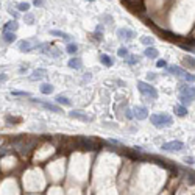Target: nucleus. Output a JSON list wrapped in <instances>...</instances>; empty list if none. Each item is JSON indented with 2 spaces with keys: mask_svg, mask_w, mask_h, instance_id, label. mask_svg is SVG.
I'll return each mask as SVG.
<instances>
[{
  "mask_svg": "<svg viewBox=\"0 0 195 195\" xmlns=\"http://www.w3.org/2000/svg\"><path fill=\"white\" fill-rule=\"evenodd\" d=\"M55 100H56V103H59V105H62V106H72V102L64 95H56Z\"/></svg>",
  "mask_w": 195,
  "mask_h": 195,
  "instance_id": "obj_18",
  "label": "nucleus"
},
{
  "mask_svg": "<svg viewBox=\"0 0 195 195\" xmlns=\"http://www.w3.org/2000/svg\"><path fill=\"white\" fill-rule=\"evenodd\" d=\"M187 178L191 179V183H194V184H195V173H192V172H187Z\"/></svg>",
  "mask_w": 195,
  "mask_h": 195,
  "instance_id": "obj_35",
  "label": "nucleus"
},
{
  "mask_svg": "<svg viewBox=\"0 0 195 195\" xmlns=\"http://www.w3.org/2000/svg\"><path fill=\"white\" fill-rule=\"evenodd\" d=\"M34 6H44V0H33Z\"/></svg>",
  "mask_w": 195,
  "mask_h": 195,
  "instance_id": "obj_36",
  "label": "nucleus"
},
{
  "mask_svg": "<svg viewBox=\"0 0 195 195\" xmlns=\"http://www.w3.org/2000/svg\"><path fill=\"white\" fill-rule=\"evenodd\" d=\"M66 52H67V53H70V55H75L76 52H78V45H76V44H67Z\"/></svg>",
  "mask_w": 195,
  "mask_h": 195,
  "instance_id": "obj_25",
  "label": "nucleus"
},
{
  "mask_svg": "<svg viewBox=\"0 0 195 195\" xmlns=\"http://www.w3.org/2000/svg\"><path fill=\"white\" fill-rule=\"evenodd\" d=\"M150 122L155 125L156 128H161V127H169V125H172L173 119H172V116H169V114L159 113V114H151L150 116Z\"/></svg>",
  "mask_w": 195,
  "mask_h": 195,
  "instance_id": "obj_3",
  "label": "nucleus"
},
{
  "mask_svg": "<svg viewBox=\"0 0 195 195\" xmlns=\"http://www.w3.org/2000/svg\"><path fill=\"white\" fill-rule=\"evenodd\" d=\"M179 90H181V95L186 97V99H189V100L195 99V89L194 87H189L187 85H179Z\"/></svg>",
  "mask_w": 195,
  "mask_h": 195,
  "instance_id": "obj_8",
  "label": "nucleus"
},
{
  "mask_svg": "<svg viewBox=\"0 0 195 195\" xmlns=\"http://www.w3.org/2000/svg\"><path fill=\"white\" fill-rule=\"evenodd\" d=\"M8 123H19V122H22V119L20 117H11V116H6V119H5Z\"/></svg>",
  "mask_w": 195,
  "mask_h": 195,
  "instance_id": "obj_30",
  "label": "nucleus"
},
{
  "mask_svg": "<svg viewBox=\"0 0 195 195\" xmlns=\"http://www.w3.org/2000/svg\"><path fill=\"white\" fill-rule=\"evenodd\" d=\"M87 2H94V0H87Z\"/></svg>",
  "mask_w": 195,
  "mask_h": 195,
  "instance_id": "obj_42",
  "label": "nucleus"
},
{
  "mask_svg": "<svg viewBox=\"0 0 195 195\" xmlns=\"http://www.w3.org/2000/svg\"><path fill=\"white\" fill-rule=\"evenodd\" d=\"M17 10H19V11H25V13H27V11L30 10V3H27V2L19 3V5H17Z\"/></svg>",
  "mask_w": 195,
  "mask_h": 195,
  "instance_id": "obj_28",
  "label": "nucleus"
},
{
  "mask_svg": "<svg viewBox=\"0 0 195 195\" xmlns=\"http://www.w3.org/2000/svg\"><path fill=\"white\" fill-rule=\"evenodd\" d=\"M6 80H8V75H6V73H0V83H5Z\"/></svg>",
  "mask_w": 195,
  "mask_h": 195,
  "instance_id": "obj_37",
  "label": "nucleus"
},
{
  "mask_svg": "<svg viewBox=\"0 0 195 195\" xmlns=\"http://www.w3.org/2000/svg\"><path fill=\"white\" fill-rule=\"evenodd\" d=\"M131 113H133V111H131V109H127V117H128V119H133V114H131Z\"/></svg>",
  "mask_w": 195,
  "mask_h": 195,
  "instance_id": "obj_40",
  "label": "nucleus"
},
{
  "mask_svg": "<svg viewBox=\"0 0 195 195\" xmlns=\"http://www.w3.org/2000/svg\"><path fill=\"white\" fill-rule=\"evenodd\" d=\"M156 66H158V67H167V61H165V59H158Z\"/></svg>",
  "mask_w": 195,
  "mask_h": 195,
  "instance_id": "obj_34",
  "label": "nucleus"
},
{
  "mask_svg": "<svg viewBox=\"0 0 195 195\" xmlns=\"http://www.w3.org/2000/svg\"><path fill=\"white\" fill-rule=\"evenodd\" d=\"M31 47H33V44L30 42V41H20V42L17 44V48L20 52H30Z\"/></svg>",
  "mask_w": 195,
  "mask_h": 195,
  "instance_id": "obj_16",
  "label": "nucleus"
},
{
  "mask_svg": "<svg viewBox=\"0 0 195 195\" xmlns=\"http://www.w3.org/2000/svg\"><path fill=\"white\" fill-rule=\"evenodd\" d=\"M69 116L72 117V119H76V120H81V122H89L90 117L85 113V111H78V109H73L69 113Z\"/></svg>",
  "mask_w": 195,
  "mask_h": 195,
  "instance_id": "obj_7",
  "label": "nucleus"
},
{
  "mask_svg": "<svg viewBox=\"0 0 195 195\" xmlns=\"http://www.w3.org/2000/svg\"><path fill=\"white\" fill-rule=\"evenodd\" d=\"M184 148V144L183 142H179V141H172V142H167L164 144L161 150L164 151H179V150H183Z\"/></svg>",
  "mask_w": 195,
  "mask_h": 195,
  "instance_id": "obj_5",
  "label": "nucleus"
},
{
  "mask_svg": "<svg viewBox=\"0 0 195 195\" xmlns=\"http://www.w3.org/2000/svg\"><path fill=\"white\" fill-rule=\"evenodd\" d=\"M179 100H181V103H183V106L186 105V103H189V102H191L189 99H186V97H183V95H181V97H179Z\"/></svg>",
  "mask_w": 195,
  "mask_h": 195,
  "instance_id": "obj_39",
  "label": "nucleus"
},
{
  "mask_svg": "<svg viewBox=\"0 0 195 195\" xmlns=\"http://www.w3.org/2000/svg\"><path fill=\"white\" fill-rule=\"evenodd\" d=\"M173 111H175V114H176V116H179V117H184V116L187 114V108H186V106H183V105H176Z\"/></svg>",
  "mask_w": 195,
  "mask_h": 195,
  "instance_id": "obj_23",
  "label": "nucleus"
},
{
  "mask_svg": "<svg viewBox=\"0 0 195 195\" xmlns=\"http://www.w3.org/2000/svg\"><path fill=\"white\" fill-rule=\"evenodd\" d=\"M184 162H187V164H194V158H192V156H186V158H184Z\"/></svg>",
  "mask_w": 195,
  "mask_h": 195,
  "instance_id": "obj_38",
  "label": "nucleus"
},
{
  "mask_svg": "<svg viewBox=\"0 0 195 195\" xmlns=\"http://www.w3.org/2000/svg\"><path fill=\"white\" fill-rule=\"evenodd\" d=\"M50 34H52V36H58V38H61L62 41H67V42L72 39V36H70V34H69V33L59 31V30H50Z\"/></svg>",
  "mask_w": 195,
  "mask_h": 195,
  "instance_id": "obj_11",
  "label": "nucleus"
},
{
  "mask_svg": "<svg viewBox=\"0 0 195 195\" xmlns=\"http://www.w3.org/2000/svg\"><path fill=\"white\" fill-rule=\"evenodd\" d=\"M45 53L48 55V56H52V58H59V56H61V52L58 50V48H55V47H50V45L47 47Z\"/></svg>",
  "mask_w": 195,
  "mask_h": 195,
  "instance_id": "obj_20",
  "label": "nucleus"
},
{
  "mask_svg": "<svg viewBox=\"0 0 195 195\" xmlns=\"http://www.w3.org/2000/svg\"><path fill=\"white\" fill-rule=\"evenodd\" d=\"M127 62L130 66L136 64V62H139V56H136V55H133V56H127Z\"/></svg>",
  "mask_w": 195,
  "mask_h": 195,
  "instance_id": "obj_31",
  "label": "nucleus"
},
{
  "mask_svg": "<svg viewBox=\"0 0 195 195\" xmlns=\"http://www.w3.org/2000/svg\"><path fill=\"white\" fill-rule=\"evenodd\" d=\"M33 102H36L38 105H41L42 108L48 109V111H52V113H62V108L58 106V105H53V103H48V102H42V100H39V99H33Z\"/></svg>",
  "mask_w": 195,
  "mask_h": 195,
  "instance_id": "obj_6",
  "label": "nucleus"
},
{
  "mask_svg": "<svg viewBox=\"0 0 195 195\" xmlns=\"http://www.w3.org/2000/svg\"><path fill=\"white\" fill-rule=\"evenodd\" d=\"M44 76H47L45 69H34L31 72V80H41V78H44Z\"/></svg>",
  "mask_w": 195,
  "mask_h": 195,
  "instance_id": "obj_12",
  "label": "nucleus"
},
{
  "mask_svg": "<svg viewBox=\"0 0 195 195\" xmlns=\"http://www.w3.org/2000/svg\"><path fill=\"white\" fill-rule=\"evenodd\" d=\"M76 147L78 148H83V150H99L102 147V142L95 141L92 137H83V136H78L76 137Z\"/></svg>",
  "mask_w": 195,
  "mask_h": 195,
  "instance_id": "obj_2",
  "label": "nucleus"
},
{
  "mask_svg": "<svg viewBox=\"0 0 195 195\" xmlns=\"http://www.w3.org/2000/svg\"><path fill=\"white\" fill-rule=\"evenodd\" d=\"M39 90H41V94H44V95H50L53 92V86L50 83H44V85H41Z\"/></svg>",
  "mask_w": 195,
  "mask_h": 195,
  "instance_id": "obj_17",
  "label": "nucleus"
},
{
  "mask_svg": "<svg viewBox=\"0 0 195 195\" xmlns=\"http://www.w3.org/2000/svg\"><path fill=\"white\" fill-rule=\"evenodd\" d=\"M141 42H142L144 45L150 47V45H153V42H155V39H153V38H150V36H142V38H141Z\"/></svg>",
  "mask_w": 195,
  "mask_h": 195,
  "instance_id": "obj_26",
  "label": "nucleus"
},
{
  "mask_svg": "<svg viewBox=\"0 0 195 195\" xmlns=\"http://www.w3.org/2000/svg\"><path fill=\"white\" fill-rule=\"evenodd\" d=\"M117 55H119L120 58H127L128 56V48L127 47H120L119 52H117Z\"/></svg>",
  "mask_w": 195,
  "mask_h": 195,
  "instance_id": "obj_29",
  "label": "nucleus"
},
{
  "mask_svg": "<svg viewBox=\"0 0 195 195\" xmlns=\"http://www.w3.org/2000/svg\"><path fill=\"white\" fill-rule=\"evenodd\" d=\"M17 28H19V25H17L16 20H10V22L5 24V31H13V33H16Z\"/></svg>",
  "mask_w": 195,
  "mask_h": 195,
  "instance_id": "obj_21",
  "label": "nucleus"
},
{
  "mask_svg": "<svg viewBox=\"0 0 195 195\" xmlns=\"http://www.w3.org/2000/svg\"><path fill=\"white\" fill-rule=\"evenodd\" d=\"M10 13H11V14H13V16H14L16 19L19 17V13H17V11H13V10H10Z\"/></svg>",
  "mask_w": 195,
  "mask_h": 195,
  "instance_id": "obj_41",
  "label": "nucleus"
},
{
  "mask_svg": "<svg viewBox=\"0 0 195 195\" xmlns=\"http://www.w3.org/2000/svg\"><path fill=\"white\" fill-rule=\"evenodd\" d=\"M117 36H119V39H133L136 38V33L133 30H130V28H120V30H117Z\"/></svg>",
  "mask_w": 195,
  "mask_h": 195,
  "instance_id": "obj_10",
  "label": "nucleus"
},
{
  "mask_svg": "<svg viewBox=\"0 0 195 195\" xmlns=\"http://www.w3.org/2000/svg\"><path fill=\"white\" fill-rule=\"evenodd\" d=\"M38 144H39V137H33V136H16L11 141V145L24 156L28 155Z\"/></svg>",
  "mask_w": 195,
  "mask_h": 195,
  "instance_id": "obj_1",
  "label": "nucleus"
},
{
  "mask_svg": "<svg viewBox=\"0 0 195 195\" xmlns=\"http://www.w3.org/2000/svg\"><path fill=\"white\" fill-rule=\"evenodd\" d=\"M183 62H184V66H187L189 69H194V70H195V58H192V56H184V58H183Z\"/></svg>",
  "mask_w": 195,
  "mask_h": 195,
  "instance_id": "obj_24",
  "label": "nucleus"
},
{
  "mask_svg": "<svg viewBox=\"0 0 195 195\" xmlns=\"http://www.w3.org/2000/svg\"><path fill=\"white\" fill-rule=\"evenodd\" d=\"M24 19H25V24H28V25H33V24H34V16L31 14V13H28V11L25 13Z\"/></svg>",
  "mask_w": 195,
  "mask_h": 195,
  "instance_id": "obj_27",
  "label": "nucleus"
},
{
  "mask_svg": "<svg viewBox=\"0 0 195 195\" xmlns=\"http://www.w3.org/2000/svg\"><path fill=\"white\" fill-rule=\"evenodd\" d=\"M133 116L136 117L137 120H145L148 117V111H147V108L145 106H136L134 109H133Z\"/></svg>",
  "mask_w": 195,
  "mask_h": 195,
  "instance_id": "obj_9",
  "label": "nucleus"
},
{
  "mask_svg": "<svg viewBox=\"0 0 195 195\" xmlns=\"http://www.w3.org/2000/svg\"><path fill=\"white\" fill-rule=\"evenodd\" d=\"M184 80H186L187 83H194V81H195V75H189V73L186 72V75H184Z\"/></svg>",
  "mask_w": 195,
  "mask_h": 195,
  "instance_id": "obj_33",
  "label": "nucleus"
},
{
  "mask_svg": "<svg viewBox=\"0 0 195 195\" xmlns=\"http://www.w3.org/2000/svg\"><path fill=\"white\" fill-rule=\"evenodd\" d=\"M100 61H102V62H103V64H105L106 67H111V66L114 64L113 58H111V56H108V55H105V53H103V55H100Z\"/></svg>",
  "mask_w": 195,
  "mask_h": 195,
  "instance_id": "obj_22",
  "label": "nucleus"
},
{
  "mask_svg": "<svg viewBox=\"0 0 195 195\" xmlns=\"http://www.w3.org/2000/svg\"><path fill=\"white\" fill-rule=\"evenodd\" d=\"M2 38H3V41H5L6 44H13L17 36H16V33H13V31H3Z\"/></svg>",
  "mask_w": 195,
  "mask_h": 195,
  "instance_id": "obj_13",
  "label": "nucleus"
},
{
  "mask_svg": "<svg viewBox=\"0 0 195 195\" xmlns=\"http://www.w3.org/2000/svg\"><path fill=\"white\" fill-rule=\"evenodd\" d=\"M13 95H17V97H30L28 92H22V90H13Z\"/></svg>",
  "mask_w": 195,
  "mask_h": 195,
  "instance_id": "obj_32",
  "label": "nucleus"
},
{
  "mask_svg": "<svg viewBox=\"0 0 195 195\" xmlns=\"http://www.w3.org/2000/svg\"><path fill=\"white\" fill-rule=\"evenodd\" d=\"M144 55H145L147 58H150V59H155V58H158V50H156L153 45H150V47H147V48L144 50Z\"/></svg>",
  "mask_w": 195,
  "mask_h": 195,
  "instance_id": "obj_14",
  "label": "nucleus"
},
{
  "mask_svg": "<svg viewBox=\"0 0 195 195\" xmlns=\"http://www.w3.org/2000/svg\"><path fill=\"white\" fill-rule=\"evenodd\" d=\"M0 144H2V137H0Z\"/></svg>",
  "mask_w": 195,
  "mask_h": 195,
  "instance_id": "obj_43",
  "label": "nucleus"
},
{
  "mask_svg": "<svg viewBox=\"0 0 195 195\" xmlns=\"http://www.w3.org/2000/svg\"><path fill=\"white\" fill-rule=\"evenodd\" d=\"M137 89L139 92H141L144 97H147V99H151V100H156L158 99V90L153 87L151 85L145 81H137Z\"/></svg>",
  "mask_w": 195,
  "mask_h": 195,
  "instance_id": "obj_4",
  "label": "nucleus"
},
{
  "mask_svg": "<svg viewBox=\"0 0 195 195\" xmlns=\"http://www.w3.org/2000/svg\"><path fill=\"white\" fill-rule=\"evenodd\" d=\"M67 64H69V67H70V69H76V70L83 67V62H81L80 58H72L70 61L67 62Z\"/></svg>",
  "mask_w": 195,
  "mask_h": 195,
  "instance_id": "obj_19",
  "label": "nucleus"
},
{
  "mask_svg": "<svg viewBox=\"0 0 195 195\" xmlns=\"http://www.w3.org/2000/svg\"><path fill=\"white\" fill-rule=\"evenodd\" d=\"M167 70H169L170 73H173V75H179V76L186 75V70L183 67H179V66H170V67H167Z\"/></svg>",
  "mask_w": 195,
  "mask_h": 195,
  "instance_id": "obj_15",
  "label": "nucleus"
}]
</instances>
